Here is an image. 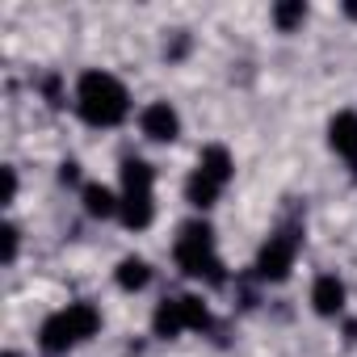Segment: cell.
<instances>
[{"mask_svg": "<svg viewBox=\"0 0 357 357\" xmlns=\"http://www.w3.org/2000/svg\"><path fill=\"white\" fill-rule=\"evenodd\" d=\"M72 105H76V114H80L89 126L114 130V126H122L126 114H130V89H126L114 72H105V68H84V72L76 76Z\"/></svg>", "mask_w": 357, "mask_h": 357, "instance_id": "6da1fadb", "label": "cell"}, {"mask_svg": "<svg viewBox=\"0 0 357 357\" xmlns=\"http://www.w3.org/2000/svg\"><path fill=\"white\" fill-rule=\"evenodd\" d=\"M172 257H176V269L194 282H206V286L227 282V269H223V257H219V244H215V227L206 219L181 223V231L172 240Z\"/></svg>", "mask_w": 357, "mask_h": 357, "instance_id": "7a4b0ae2", "label": "cell"}, {"mask_svg": "<svg viewBox=\"0 0 357 357\" xmlns=\"http://www.w3.org/2000/svg\"><path fill=\"white\" fill-rule=\"evenodd\" d=\"M97 332H101V311L80 298V303H68V307L51 311L38 324V349L51 353V357H59V353H72L76 344L93 340Z\"/></svg>", "mask_w": 357, "mask_h": 357, "instance_id": "3957f363", "label": "cell"}, {"mask_svg": "<svg viewBox=\"0 0 357 357\" xmlns=\"http://www.w3.org/2000/svg\"><path fill=\"white\" fill-rule=\"evenodd\" d=\"M118 219L126 231H147L155 223V168L139 155L122 160V190H118Z\"/></svg>", "mask_w": 357, "mask_h": 357, "instance_id": "277c9868", "label": "cell"}, {"mask_svg": "<svg viewBox=\"0 0 357 357\" xmlns=\"http://www.w3.org/2000/svg\"><path fill=\"white\" fill-rule=\"evenodd\" d=\"M211 324L215 315L202 294H172V298H160L151 311V332L160 340H176L181 332H206Z\"/></svg>", "mask_w": 357, "mask_h": 357, "instance_id": "5b68a950", "label": "cell"}, {"mask_svg": "<svg viewBox=\"0 0 357 357\" xmlns=\"http://www.w3.org/2000/svg\"><path fill=\"white\" fill-rule=\"evenodd\" d=\"M298 248H303V227L273 231L261 244V252H257V265H252L257 282H286L290 269H294V261H298Z\"/></svg>", "mask_w": 357, "mask_h": 357, "instance_id": "8992f818", "label": "cell"}, {"mask_svg": "<svg viewBox=\"0 0 357 357\" xmlns=\"http://www.w3.org/2000/svg\"><path fill=\"white\" fill-rule=\"evenodd\" d=\"M139 130L151 143H176L181 139V114H176L172 101H147L139 109Z\"/></svg>", "mask_w": 357, "mask_h": 357, "instance_id": "52a82bcc", "label": "cell"}, {"mask_svg": "<svg viewBox=\"0 0 357 357\" xmlns=\"http://www.w3.org/2000/svg\"><path fill=\"white\" fill-rule=\"evenodd\" d=\"M344 303H349L344 282L336 273H315V282H311V311L319 319H336V315H344Z\"/></svg>", "mask_w": 357, "mask_h": 357, "instance_id": "ba28073f", "label": "cell"}, {"mask_svg": "<svg viewBox=\"0 0 357 357\" xmlns=\"http://www.w3.org/2000/svg\"><path fill=\"white\" fill-rule=\"evenodd\" d=\"M328 143H332V151L353 168V176H357V109H340V114H332V122H328Z\"/></svg>", "mask_w": 357, "mask_h": 357, "instance_id": "9c48e42d", "label": "cell"}, {"mask_svg": "<svg viewBox=\"0 0 357 357\" xmlns=\"http://www.w3.org/2000/svg\"><path fill=\"white\" fill-rule=\"evenodd\" d=\"M223 190H227V185H219L211 172L194 168V172H190V181H185V202H190L194 211H211V206L223 198Z\"/></svg>", "mask_w": 357, "mask_h": 357, "instance_id": "30bf717a", "label": "cell"}, {"mask_svg": "<svg viewBox=\"0 0 357 357\" xmlns=\"http://www.w3.org/2000/svg\"><path fill=\"white\" fill-rule=\"evenodd\" d=\"M194 168L211 172L219 185H231V176H236V155H231L223 143H206V147L198 151V164H194Z\"/></svg>", "mask_w": 357, "mask_h": 357, "instance_id": "8fae6325", "label": "cell"}, {"mask_svg": "<svg viewBox=\"0 0 357 357\" xmlns=\"http://www.w3.org/2000/svg\"><path fill=\"white\" fill-rule=\"evenodd\" d=\"M114 282H118V290H126V294H139V290H147L151 286V265H147V257H122L118 261V269H114Z\"/></svg>", "mask_w": 357, "mask_h": 357, "instance_id": "7c38bea8", "label": "cell"}, {"mask_svg": "<svg viewBox=\"0 0 357 357\" xmlns=\"http://www.w3.org/2000/svg\"><path fill=\"white\" fill-rule=\"evenodd\" d=\"M80 202H84V215L89 219H118V194L101 181H89L80 190Z\"/></svg>", "mask_w": 357, "mask_h": 357, "instance_id": "4fadbf2b", "label": "cell"}, {"mask_svg": "<svg viewBox=\"0 0 357 357\" xmlns=\"http://www.w3.org/2000/svg\"><path fill=\"white\" fill-rule=\"evenodd\" d=\"M269 22L278 26V34H294V30H303V22H307V5H303V0H286V5H273Z\"/></svg>", "mask_w": 357, "mask_h": 357, "instance_id": "5bb4252c", "label": "cell"}, {"mask_svg": "<svg viewBox=\"0 0 357 357\" xmlns=\"http://www.w3.org/2000/svg\"><path fill=\"white\" fill-rule=\"evenodd\" d=\"M0 236H5V257H0V261L13 265V261H17V248H22V231H17L13 223H5V231H0Z\"/></svg>", "mask_w": 357, "mask_h": 357, "instance_id": "9a60e30c", "label": "cell"}, {"mask_svg": "<svg viewBox=\"0 0 357 357\" xmlns=\"http://www.w3.org/2000/svg\"><path fill=\"white\" fill-rule=\"evenodd\" d=\"M13 202H17V168L5 164V206H13Z\"/></svg>", "mask_w": 357, "mask_h": 357, "instance_id": "2e32d148", "label": "cell"}, {"mask_svg": "<svg viewBox=\"0 0 357 357\" xmlns=\"http://www.w3.org/2000/svg\"><path fill=\"white\" fill-rule=\"evenodd\" d=\"M59 181H63V185H80V164H76V160H63V164H59Z\"/></svg>", "mask_w": 357, "mask_h": 357, "instance_id": "e0dca14e", "label": "cell"}, {"mask_svg": "<svg viewBox=\"0 0 357 357\" xmlns=\"http://www.w3.org/2000/svg\"><path fill=\"white\" fill-rule=\"evenodd\" d=\"M5 357H22V353H17V349H9V353H5Z\"/></svg>", "mask_w": 357, "mask_h": 357, "instance_id": "ac0fdd59", "label": "cell"}]
</instances>
